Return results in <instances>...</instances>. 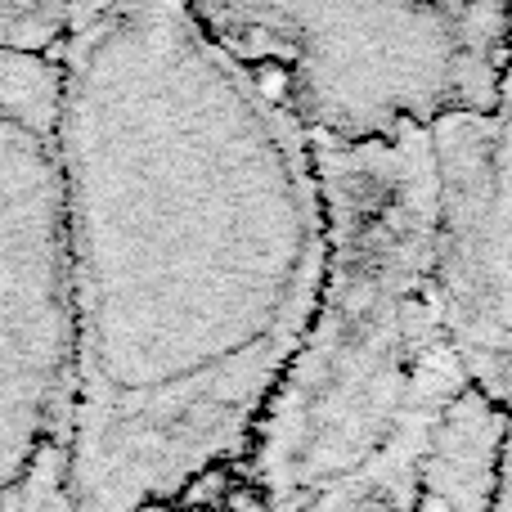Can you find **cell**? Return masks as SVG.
<instances>
[{
	"mask_svg": "<svg viewBox=\"0 0 512 512\" xmlns=\"http://www.w3.org/2000/svg\"><path fill=\"white\" fill-rule=\"evenodd\" d=\"M432 144L459 346L512 418V18L495 108L436 126Z\"/></svg>",
	"mask_w": 512,
	"mask_h": 512,
	"instance_id": "4",
	"label": "cell"
},
{
	"mask_svg": "<svg viewBox=\"0 0 512 512\" xmlns=\"http://www.w3.org/2000/svg\"><path fill=\"white\" fill-rule=\"evenodd\" d=\"M315 140L360 149L486 117L512 0H180Z\"/></svg>",
	"mask_w": 512,
	"mask_h": 512,
	"instance_id": "2",
	"label": "cell"
},
{
	"mask_svg": "<svg viewBox=\"0 0 512 512\" xmlns=\"http://www.w3.org/2000/svg\"><path fill=\"white\" fill-rule=\"evenodd\" d=\"M72 0H0V41L54 50L68 23Z\"/></svg>",
	"mask_w": 512,
	"mask_h": 512,
	"instance_id": "5",
	"label": "cell"
},
{
	"mask_svg": "<svg viewBox=\"0 0 512 512\" xmlns=\"http://www.w3.org/2000/svg\"><path fill=\"white\" fill-rule=\"evenodd\" d=\"M59 171L68 495L135 512L256 432L328 274L319 149L180 0H72Z\"/></svg>",
	"mask_w": 512,
	"mask_h": 512,
	"instance_id": "1",
	"label": "cell"
},
{
	"mask_svg": "<svg viewBox=\"0 0 512 512\" xmlns=\"http://www.w3.org/2000/svg\"><path fill=\"white\" fill-rule=\"evenodd\" d=\"M77 328L54 50L0 41V512L68 481Z\"/></svg>",
	"mask_w": 512,
	"mask_h": 512,
	"instance_id": "3",
	"label": "cell"
}]
</instances>
